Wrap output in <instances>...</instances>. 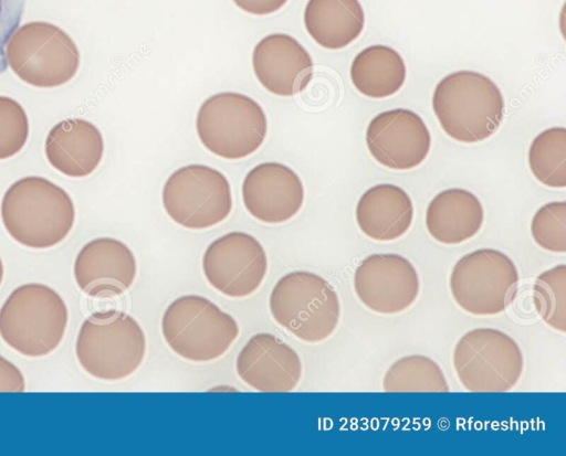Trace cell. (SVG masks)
<instances>
[{"label":"cell","mask_w":566,"mask_h":456,"mask_svg":"<svg viewBox=\"0 0 566 456\" xmlns=\"http://www.w3.org/2000/svg\"><path fill=\"white\" fill-rule=\"evenodd\" d=\"M1 220L9 235L34 250L51 248L70 234L75 209L61 187L42 177L19 179L1 201Z\"/></svg>","instance_id":"obj_1"},{"label":"cell","mask_w":566,"mask_h":456,"mask_svg":"<svg viewBox=\"0 0 566 456\" xmlns=\"http://www.w3.org/2000/svg\"><path fill=\"white\" fill-rule=\"evenodd\" d=\"M504 98L486 75L462 70L448 74L436 86L432 109L452 139L480 142L491 137L504 117Z\"/></svg>","instance_id":"obj_2"},{"label":"cell","mask_w":566,"mask_h":456,"mask_svg":"<svg viewBox=\"0 0 566 456\" xmlns=\"http://www.w3.org/2000/svg\"><path fill=\"white\" fill-rule=\"evenodd\" d=\"M146 336L137 320L125 311H95L81 325L75 354L91 377L114 382L135 373L146 356Z\"/></svg>","instance_id":"obj_3"},{"label":"cell","mask_w":566,"mask_h":456,"mask_svg":"<svg viewBox=\"0 0 566 456\" xmlns=\"http://www.w3.org/2000/svg\"><path fill=\"white\" fill-rule=\"evenodd\" d=\"M67 321L66 304L55 289L41 283L22 284L0 308V337L22 356L43 357L60 346Z\"/></svg>","instance_id":"obj_4"},{"label":"cell","mask_w":566,"mask_h":456,"mask_svg":"<svg viewBox=\"0 0 566 456\" xmlns=\"http://www.w3.org/2000/svg\"><path fill=\"white\" fill-rule=\"evenodd\" d=\"M269 308L277 325L308 343L329 338L340 319L336 290L324 277L308 271L290 272L279 278Z\"/></svg>","instance_id":"obj_5"},{"label":"cell","mask_w":566,"mask_h":456,"mask_svg":"<svg viewBox=\"0 0 566 456\" xmlns=\"http://www.w3.org/2000/svg\"><path fill=\"white\" fill-rule=\"evenodd\" d=\"M239 332L234 317L197 294L174 299L161 318V333L167 346L180 358L195 363L222 357Z\"/></svg>","instance_id":"obj_6"},{"label":"cell","mask_w":566,"mask_h":456,"mask_svg":"<svg viewBox=\"0 0 566 456\" xmlns=\"http://www.w3.org/2000/svg\"><path fill=\"white\" fill-rule=\"evenodd\" d=\"M196 130L210 152L230 160L255 152L263 144L268 119L253 98L237 92L211 95L197 112Z\"/></svg>","instance_id":"obj_7"},{"label":"cell","mask_w":566,"mask_h":456,"mask_svg":"<svg viewBox=\"0 0 566 456\" xmlns=\"http://www.w3.org/2000/svg\"><path fill=\"white\" fill-rule=\"evenodd\" d=\"M452 363L460 384L470 392H507L517 384L524 369L518 343L490 327L462 335L453 348Z\"/></svg>","instance_id":"obj_8"},{"label":"cell","mask_w":566,"mask_h":456,"mask_svg":"<svg viewBox=\"0 0 566 456\" xmlns=\"http://www.w3.org/2000/svg\"><path fill=\"white\" fill-rule=\"evenodd\" d=\"M520 274L502 251L483 247L460 257L453 265L449 287L455 304L473 316H495L514 301Z\"/></svg>","instance_id":"obj_9"},{"label":"cell","mask_w":566,"mask_h":456,"mask_svg":"<svg viewBox=\"0 0 566 456\" xmlns=\"http://www.w3.org/2000/svg\"><path fill=\"white\" fill-rule=\"evenodd\" d=\"M6 59L19 78L35 87L63 85L80 65V52L71 36L43 21L18 28L6 45Z\"/></svg>","instance_id":"obj_10"},{"label":"cell","mask_w":566,"mask_h":456,"mask_svg":"<svg viewBox=\"0 0 566 456\" xmlns=\"http://www.w3.org/2000/svg\"><path fill=\"white\" fill-rule=\"evenodd\" d=\"M161 198L167 215L195 231L221 223L232 210L228 179L206 165L192 163L175 170L164 184Z\"/></svg>","instance_id":"obj_11"},{"label":"cell","mask_w":566,"mask_h":456,"mask_svg":"<svg viewBox=\"0 0 566 456\" xmlns=\"http://www.w3.org/2000/svg\"><path fill=\"white\" fill-rule=\"evenodd\" d=\"M201 266L216 290L230 298H244L259 289L269 262L264 247L253 235L231 231L207 246Z\"/></svg>","instance_id":"obj_12"},{"label":"cell","mask_w":566,"mask_h":456,"mask_svg":"<svg viewBox=\"0 0 566 456\" xmlns=\"http://www.w3.org/2000/svg\"><path fill=\"white\" fill-rule=\"evenodd\" d=\"M354 291L369 310L396 315L407 310L418 298L420 279L413 264L396 253H375L356 267Z\"/></svg>","instance_id":"obj_13"},{"label":"cell","mask_w":566,"mask_h":456,"mask_svg":"<svg viewBox=\"0 0 566 456\" xmlns=\"http://www.w3.org/2000/svg\"><path fill=\"white\" fill-rule=\"evenodd\" d=\"M365 140L374 159L392 170L418 167L431 147V135L423 119L407 108L385 110L373 117Z\"/></svg>","instance_id":"obj_14"},{"label":"cell","mask_w":566,"mask_h":456,"mask_svg":"<svg viewBox=\"0 0 566 456\" xmlns=\"http://www.w3.org/2000/svg\"><path fill=\"white\" fill-rule=\"evenodd\" d=\"M73 275L77 287L93 298L123 295L135 282L137 261L120 240L97 237L77 253Z\"/></svg>","instance_id":"obj_15"},{"label":"cell","mask_w":566,"mask_h":456,"mask_svg":"<svg viewBox=\"0 0 566 456\" xmlns=\"http://www.w3.org/2000/svg\"><path fill=\"white\" fill-rule=\"evenodd\" d=\"M238 377L259 392L293 391L302 378L298 353L279 337L260 332L253 335L238 353Z\"/></svg>","instance_id":"obj_16"},{"label":"cell","mask_w":566,"mask_h":456,"mask_svg":"<svg viewBox=\"0 0 566 456\" xmlns=\"http://www.w3.org/2000/svg\"><path fill=\"white\" fill-rule=\"evenodd\" d=\"M242 200L247 211L258 221L284 223L301 210L304 187L298 174L286 165L262 162L244 177Z\"/></svg>","instance_id":"obj_17"},{"label":"cell","mask_w":566,"mask_h":456,"mask_svg":"<svg viewBox=\"0 0 566 456\" xmlns=\"http://www.w3.org/2000/svg\"><path fill=\"white\" fill-rule=\"evenodd\" d=\"M252 67L266 91L283 97L303 92L313 77L310 53L286 33L262 38L253 49Z\"/></svg>","instance_id":"obj_18"},{"label":"cell","mask_w":566,"mask_h":456,"mask_svg":"<svg viewBox=\"0 0 566 456\" xmlns=\"http://www.w3.org/2000/svg\"><path fill=\"white\" fill-rule=\"evenodd\" d=\"M103 152L101 131L85 119L62 120L51 128L45 139L50 165L69 177L91 174L99 165Z\"/></svg>","instance_id":"obj_19"},{"label":"cell","mask_w":566,"mask_h":456,"mask_svg":"<svg viewBox=\"0 0 566 456\" xmlns=\"http://www.w3.org/2000/svg\"><path fill=\"white\" fill-rule=\"evenodd\" d=\"M413 213L412 201L402 188L379 183L359 198L355 216L363 234L374 241L388 242L408 232Z\"/></svg>","instance_id":"obj_20"},{"label":"cell","mask_w":566,"mask_h":456,"mask_svg":"<svg viewBox=\"0 0 566 456\" xmlns=\"http://www.w3.org/2000/svg\"><path fill=\"white\" fill-rule=\"evenodd\" d=\"M484 221V209L472 192L451 188L433 197L426 211V229L444 245H457L474 237Z\"/></svg>","instance_id":"obj_21"},{"label":"cell","mask_w":566,"mask_h":456,"mask_svg":"<svg viewBox=\"0 0 566 456\" xmlns=\"http://www.w3.org/2000/svg\"><path fill=\"white\" fill-rule=\"evenodd\" d=\"M364 24L365 14L358 0H308L304 10L307 33L327 50L349 45L360 35Z\"/></svg>","instance_id":"obj_22"},{"label":"cell","mask_w":566,"mask_h":456,"mask_svg":"<svg viewBox=\"0 0 566 456\" xmlns=\"http://www.w3.org/2000/svg\"><path fill=\"white\" fill-rule=\"evenodd\" d=\"M350 79L355 88L371 98L396 94L406 81V64L401 55L388 45H370L354 57Z\"/></svg>","instance_id":"obj_23"},{"label":"cell","mask_w":566,"mask_h":456,"mask_svg":"<svg viewBox=\"0 0 566 456\" xmlns=\"http://www.w3.org/2000/svg\"><path fill=\"white\" fill-rule=\"evenodd\" d=\"M385 392H449L441 367L423 354H408L396 360L382 378Z\"/></svg>","instance_id":"obj_24"},{"label":"cell","mask_w":566,"mask_h":456,"mask_svg":"<svg viewBox=\"0 0 566 456\" xmlns=\"http://www.w3.org/2000/svg\"><path fill=\"white\" fill-rule=\"evenodd\" d=\"M528 166L533 176L544 185L566 187V129L551 127L539 132L528 150Z\"/></svg>","instance_id":"obj_25"},{"label":"cell","mask_w":566,"mask_h":456,"mask_svg":"<svg viewBox=\"0 0 566 456\" xmlns=\"http://www.w3.org/2000/svg\"><path fill=\"white\" fill-rule=\"evenodd\" d=\"M533 304L537 315L552 329L566 331V265H555L533 284Z\"/></svg>","instance_id":"obj_26"},{"label":"cell","mask_w":566,"mask_h":456,"mask_svg":"<svg viewBox=\"0 0 566 456\" xmlns=\"http://www.w3.org/2000/svg\"><path fill=\"white\" fill-rule=\"evenodd\" d=\"M531 235L537 246L552 253L566 252V202L543 204L531 221Z\"/></svg>","instance_id":"obj_27"},{"label":"cell","mask_w":566,"mask_h":456,"mask_svg":"<svg viewBox=\"0 0 566 456\" xmlns=\"http://www.w3.org/2000/svg\"><path fill=\"white\" fill-rule=\"evenodd\" d=\"M28 135L29 123L23 107L13 98L0 96V160L18 153Z\"/></svg>","instance_id":"obj_28"},{"label":"cell","mask_w":566,"mask_h":456,"mask_svg":"<svg viewBox=\"0 0 566 456\" xmlns=\"http://www.w3.org/2000/svg\"><path fill=\"white\" fill-rule=\"evenodd\" d=\"M25 0H0V74L7 70L6 45L19 28Z\"/></svg>","instance_id":"obj_29"},{"label":"cell","mask_w":566,"mask_h":456,"mask_svg":"<svg viewBox=\"0 0 566 456\" xmlns=\"http://www.w3.org/2000/svg\"><path fill=\"white\" fill-rule=\"evenodd\" d=\"M25 379L21 370L0 354V392H24Z\"/></svg>","instance_id":"obj_30"},{"label":"cell","mask_w":566,"mask_h":456,"mask_svg":"<svg viewBox=\"0 0 566 456\" xmlns=\"http://www.w3.org/2000/svg\"><path fill=\"white\" fill-rule=\"evenodd\" d=\"M241 10L255 15H265L280 10L287 0H232Z\"/></svg>","instance_id":"obj_31"},{"label":"cell","mask_w":566,"mask_h":456,"mask_svg":"<svg viewBox=\"0 0 566 456\" xmlns=\"http://www.w3.org/2000/svg\"><path fill=\"white\" fill-rule=\"evenodd\" d=\"M3 274H4V269H3L2 259L0 257V285H1L2 279H3Z\"/></svg>","instance_id":"obj_32"}]
</instances>
